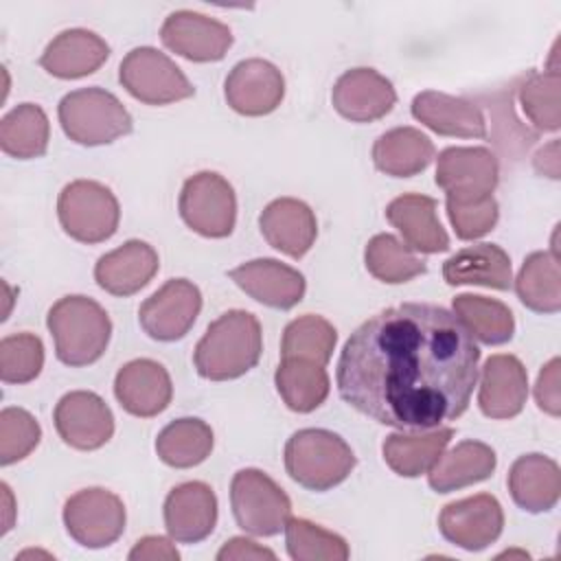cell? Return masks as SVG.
Listing matches in <instances>:
<instances>
[{
    "label": "cell",
    "mask_w": 561,
    "mask_h": 561,
    "mask_svg": "<svg viewBox=\"0 0 561 561\" xmlns=\"http://www.w3.org/2000/svg\"><path fill=\"white\" fill-rule=\"evenodd\" d=\"M478 362L480 348L456 313L403 302L351 333L337 362V390L381 425L434 430L467 410Z\"/></svg>",
    "instance_id": "obj_1"
},
{
    "label": "cell",
    "mask_w": 561,
    "mask_h": 561,
    "mask_svg": "<svg viewBox=\"0 0 561 561\" xmlns=\"http://www.w3.org/2000/svg\"><path fill=\"white\" fill-rule=\"evenodd\" d=\"M261 351L263 333L256 316L243 309H230L208 324L195 346L193 362L204 379L226 381L254 368Z\"/></svg>",
    "instance_id": "obj_2"
},
{
    "label": "cell",
    "mask_w": 561,
    "mask_h": 561,
    "mask_svg": "<svg viewBox=\"0 0 561 561\" xmlns=\"http://www.w3.org/2000/svg\"><path fill=\"white\" fill-rule=\"evenodd\" d=\"M57 359L66 366L94 364L107 348L112 322L107 311L88 296H64L46 316Z\"/></svg>",
    "instance_id": "obj_3"
},
{
    "label": "cell",
    "mask_w": 561,
    "mask_h": 561,
    "mask_svg": "<svg viewBox=\"0 0 561 561\" xmlns=\"http://www.w3.org/2000/svg\"><path fill=\"white\" fill-rule=\"evenodd\" d=\"M357 458L348 443L318 427L298 430L285 445V469L294 482L311 491H329L344 482Z\"/></svg>",
    "instance_id": "obj_4"
},
{
    "label": "cell",
    "mask_w": 561,
    "mask_h": 561,
    "mask_svg": "<svg viewBox=\"0 0 561 561\" xmlns=\"http://www.w3.org/2000/svg\"><path fill=\"white\" fill-rule=\"evenodd\" d=\"M61 129L79 145L96 147L127 136L134 121L125 105L103 88L68 92L57 107Z\"/></svg>",
    "instance_id": "obj_5"
},
{
    "label": "cell",
    "mask_w": 561,
    "mask_h": 561,
    "mask_svg": "<svg viewBox=\"0 0 561 561\" xmlns=\"http://www.w3.org/2000/svg\"><path fill=\"white\" fill-rule=\"evenodd\" d=\"M57 217L68 237L81 243H101L110 239L121 219L114 193L94 180H75L66 184L57 199Z\"/></svg>",
    "instance_id": "obj_6"
},
{
    "label": "cell",
    "mask_w": 561,
    "mask_h": 561,
    "mask_svg": "<svg viewBox=\"0 0 561 561\" xmlns=\"http://www.w3.org/2000/svg\"><path fill=\"white\" fill-rule=\"evenodd\" d=\"M230 504L237 524L256 537L278 535L291 517L287 493L259 469H241L232 476Z\"/></svg>",
    "instance_id": "obj_7"
},
{
    "label": "cell",
    "mask_w": 561,
    "mask_h": 561,
    "mask_svg": "<svg viewBox=\"0 0 561 561\" xmlns=\"http://www.w3.org/2000/svg\"><path fill=\"white\" fill-rule=\"evenodd\" d=\"M118 81L134 99L147 105H167L195 94L186 75L151 46L134 48L123 57Z\"/></svg>",
    "instance_id": "obj_8"
},
{
    "label": "cell",
    "mask_w": 561,
    "mask_h": 561,
    "mask_svg": "<svg viewBox=\"0 0 561 561\" xmlns=\"http://www.w3.org/2000/svg\"><path fill=\"white\" fill-rule=\"evenodd\" d=\"M184 224L202 237H228L237 221L234 188L215 171H199L191 175L178 202Z\"/></svg>",
    "instance_id": "obj_9"
},
{
    "label": "cell",
    "mask_w": 561,
    "mask_h": 561,
    "mask_svg": "<svg viewBox=\"0 0 561 561\" xmlns=\"http://www.w3.org/2000/svg\"><path fill=\"white\" fill-rule=\"evenodd\" d=\"M123 500L101 486L81 489L64 504V526L83 548H105L125 530Z\"/></svg>",
    "instance_id": "obj_10"
},
{
    "label": "cell",
    "mask_w": 561,
    "mask_h": 561,
    "mask_svg": "<svg viewBox=\"0 0 561 561\" xmlns=\"http://www.w3.org/2000/svg\"><path fill=\"white\" fill-rule=\"evenodd\" d=\"M500 180V164L486 147H447L438 153L436 184L447 202H476L493 195Z\"/></svg>",
    "instance_id": "obj_11"
},
{
    "label": "cell",
    "mask_w": 561,
    "mask_h": 561,
    "mask_svg": "<svg viewBox=\"0 0 561 561\" xmlns=\"http://www.w3.org/2000/svg\"><path fill=\"white\" fill-rule=\"evenodd\" d=\"M202 311V294L186 278L167 280L138 309L145 333L160 342H173L188 333Z\"/></svg>",
    "instance_id": "obj_12"
},
{
    "label": "cell",
    "mask_w": 561,
    "mask_h": 561,
    "mask_svg": "<svg viewBox=\"0 0 561 561\" xmlns=\"http://www.w3.org/2000/svg\"><path fill=\"white\" fill-rule=\"evenodd\" d=\"M438 528L454 546L478 552L502 535L504 513L491 493H478L449 502L438 515Z\"/></svg>",
    "instance_id": "obj_13"
},
{
    "label": "cell",
    "mask_w": 561,
    "mask_h": 561,
    "mask_svg": "<svg viewBox=\"0 0 561 561\" xmlns=\"http://www.w3.org/2000/svg\"><path fill=\"white\" fill-rule=\"evenodd\" d=\"M55 427L61 440L75 449L92 451L114 434V414L107 403L90 390H72L55 405Z\"/></svg>",
    "instance_id": "obj_14"
},
{
    "label": "cell",
    "mask_w": 561,
    "mask_h": 561,
    "mask_svg": "<svg viewBox=\"0 0 561 561\" xmlns=\"http://www.w3.org/2000/svg\"><path fill=\"white\" fill-rule=\"evenodd\" d=\"M162 44L188 61H219L232 46V31L197 11H173L160 28Z\"/></svg>",
    "instance_id": "obj_15"
},
{
    "label": "cell",
    "mask_w": 561,
    "mask_h": 561,
    "mask_svg": "<svg viewBox=\"0 0 561 561\" xmlns=\"http://www.w3.org/2000/svg\"><path fill=\"white\" fill-rule=\"evenodd\" d=\"M224 94L228 105L243 116H265L285 96L280 70L265 59H243L226 77Z\"/></svg>",
    "instance_id": "obj_16"
},
{
    "label": "cell",
    "mask_w": 561,
    "mask_h": 561,
    "mask_svg": "<svg viewBox=\"0 0 561 561\" xmlns=\"http://www.w3.org/2000/svg\"><path fill=\"white\" fill-rule=\"evenodd\" d=\"M217 524V497L206 482H182L164 500V528L173 541L197 543Z\"/></svg>",
    "instance_id": "obj_17"
},
{
    "label": "cell",
    "mask_w": 561,
    "mask_h": 561,
    "mask_svg": "<svg viewBox=\"0 0 561 561\" xmlns=\"http://www.w3.org/2000/svg\"><path fill=\"white\" fill-rule=\"evenodd\" d=\"M333 107L353 123H370L386 116L394 103L397 92L392 83L373 68H351L333 85Z\"/></svg>",
    "instance_id": "obj_18"
},
{
    "label": "cell",
    "mask_w": 561,
    "mask_h": 561,
    "mask_svg": "<svg viewBox=\"0 0 561 561\" xmlns=\"http://www.w3.org/2000/svg\"><path fill=\"white\" fill-rule=\"evenodd\" d=\"M230 280H234L250 298L274 307V309H291L305 296V276L276 261V259H254L237 265L228 272Z\"/></svg>",
    "instance_id": "obj_19"
},
{
    "label": "cell",
    "mask_w": 561,
    "mask_h": 561,
    "mask_svg": "<svg viewBox=\"0 0 561 561\" xmlns=\"http://www.w3.org/2000/svg\"><path fill=\"white\" fill-rule=\"evenodd\" d=\"M114 394L134 416H156L171 403L173 386L167 368L153 359L127 362L114 379Z\"/></svg>",
    "instance_id": "obj_20"
},
{
    "label": "cell",
    "mask_w": 561,
    "mask_h": 561,
    "mask_svg": "<svg viewBox=\"0 0 561 561\" xmlns=\"http://www.w3.org/2000/svg\"><path fill=\"white\" fill-rule=\"evenodd\" d=\"M528 375L515 355H491L482 366L478 405L489 419H513L524 410Z\"/></svg>",
    "instance_id": "obj_21"
},
{
    "label": "cell",
    "mask_w": 561,
    "mask_h": 561,
    "mask_svg": "<svg viewBox=\"0 0 561 561\" xmlns=\"http://www.w3.org/2000/svg\"><path fill=\"white\" fill-rule=\"evenodd\" d=\"M259 226L265 241L291 259H302L318 234L313 210L296 197H278L270 202L259 217Z\"/></svg>",
    "instance_id": "obj_22"
},
{
    "label": "cell",
    "mask_w": 561,
    "mask_h": 561,
    "mask_svg": "<svg viewBox=\"0 0 561 561\" xmlns=\"http://www.w3.org/2000/svg\"><path fill=\"white\" fill-rule=\"evenodd\" d=\"M158 267V252L149 243L131 239L96 261L94 280L112 296H131L156 276Z\"/></svg>",
    "instance_id": "obj_23"
},
{
    "label": "cell",
    "mask_w": 561,
    "mask_h": 561,
    "mask_svg": "<svg viewBox=\"0 0 561 561\" xmlns=\"http://www.w3.org/2000/svg\"><path fill=\"white\" fill-rule=\"evenodd\" d=\"M412 116L440 136H486V121L482 110L462 96H451L436 90L419 92L412 101Z\"/></svg>",
    "instance_id": "obj_24"
},
{
    "label": "cell",
    "mask_w": 561,
    "mask_h": 561,
    "mask_svg": "<svg viewBox=\"0 0 561 561\" xmlns=\"http://www.w3.org/2000/svg\"><path fill=\"white\" fill-rule=\"evenodd\" d=\"M386 217L403 234L410 250L423 254L449 250V237L438 221L434 197L419 193L399 195L388 204Z\"/></svg>",
    "instance_id": "obj_25"
},
{
    "label": "cell",
    "mask_w": 561,
    "mask_h": 561,
    "mask_svg": "<svg viewBox=\"0 0 561 561\" xmlns=\"http://www.w3.org/2000/svg\"><path fill=\"white\" fill-rule=\"evenodd\" d=\"M110 57L105 39L88 28L61 31L42 53L39 66L59 79H79L99 70Z\"/></svg>",
    "instance_id": "obj_26"
},
{
    "label": "cell",
    "mask_w": 561,
    "mask_h": 561,
    "mask_svg": "<svg viewBox=\"0 0 561 561\" xmlns=\"http://www.w3.org/2000/svg\"><path fill=\"white\" fill-rule=\"evenodd\" d=\"M513 502L528 513L550 511L561 495L559 465L543 454L519 456L508 471Z\"/></svg>",
    "instance_id": "obj_27"
},
{
    "label": "cell",
    "mask_w": 561,
    "mask_h": 561,
    "mask_svg": "<svg viewBox=\"0 0 561 561\" xmlns=\"http://www.w3.org/2000/svg\"><path fill=\"white\" fill-rule=\"evenodd\" d=\"M443 278L449 285H482L504 291L513 285L511 259L495 243H476L443 263Z\"/></svg>",
    "instance_id": "obj_28"
},
{
    "label": "cell",
    "mask_w": 561,
    "mask_h": 561,
    "mask_svg": "<svg viewBox=\"0 0 561 561\" xmlns=\"http://www.w3.org/2000/svg\"><path fill=\"white\" fill-rule=\"evenodd\" d=\"M495 451L480 440H462L430 467L427 482L438 493H449L486 480L495 471Z\"/></svg>",
    "instance_id": "obj_29"
},
{
    "label": "cell",
    "mask_w": 561,
    "mask_h": 561,
    "mask_svg": "<svg viewBox=\"0 0 561 561\" xmlns=\"http://www.w3.org/2000/svg\"><path fill=\"white\" fill-rule=\"evenodd\" d=\"M434 142L416 127H394L373 145L375 167L392 178H410L430 167Z\"/></svg>",
    "instance_id": "obj_30"
},
{
    "label": "cell",
    "mask_w": 561,
    "mask_h": 561,
    "mask_svg": "<svg viewBox=\"0 0 561 561\" xmlns=\"http://www.w3.org/2000/svg\"><path fill=\"white\" fill-rule=\"evenodd\" d=\"M274 383L285 405L300 414L320 408L329 397L331 386L322 364L300 357H283L276 368Z\"/></svg>",
    "instance_id": "obj_31"
},
{
    "label": "cell",
    "mask_w": 561,
    "mask_h": 561,
    "mask_svg": "<svg viewBox=\"0 0 561 561\" xmlns=\"http://www.w3.org/2000/svg\"><path fill=\"white\" fill-rule=\"evenodd\" d=\"M451 436V427H436L423 434H390L381 445L383 460L394 473L416 478L430 471V467L449 445Z\"/></svg>",
    "instance_id": "obj_32"
},
{
    "label": "cell",
    "mask_w": 561,
    "mask_h": 561,
    "mask_svg": "<svg viewBox=\"0 0 561 561\" xmlns=\"http://www.w3.org/2000/svg\"><path fill=\"white\" fill-rule=\"evenodd\" d=\"M517 298L537 313H557L561 309V272L554 252H533L526 256L517 278Z\"/></svg>",
    "instance_id": "obj_33"
},
{
    "label": "cell",
    "mask_w": 561,
    "mask_h": 561,
    "mask_svg": "<svg viewBox=\"0 0 561 561\" xmlns=\"http://www.w3.org/2000/svg\"><path fill=\"white\" fill-rule=\"evenodd\" d=\"M213 430L202 419L171 421L156 438L160 460L175 469H188L204 462L213 451Z\"/></svg>",
    "instance_id": "obj_34"
},
{
    "label": "cell",
    "mask_w": 561,
    "mask_h": 561,
    "mask_svg": "<svg viewBox=\"0 0 561 561\" xmlns=\"http://www.w3.org/2000/svg\"><path fill=\"white\" fill-rule=\"evenodd\" d=\"M50 125L46 112L35 103L13 107L0 121V147L18 160H31L46 153Z\"/></svg>",
    "instance_id": "obj_35"
},
{
    "label": "cell",
    "mask_w": 561,
    "mask_h": 561,
    "mask_svg": "<svg viewBox=\"0 0 561 561\" xmlns=\"http://www.w3.org/2000/svg\"><path fill=\"white\" fill-rule=\"evenodd\" d=\"M451 307L469 333L484 344H504L515 333V318L511 309L495 298L458 294Z\"/></svg>",
    "instance_id": "obj_36"
},
{
    "label": "cell",
    "mask_w": 561,
    "mask_h": 561,
    "mask_svg": "<svg viewBox=\"0 0 561 561\" xmlns=\"http://www.w3.org/2000/svg\"><path fill=\"white\" fill-rule=\"evenodd\" d=\"M366 270L381 283L399 285L408 283L410 278L425 274L427 265L423 259H419L403 241H399L394 234L381 232L375 234L366 250H364Z\"/></svg>",
    "instance_id": "obj_37"
},
{
    "label": "cell",
    "mask_w": 561,
    "mask_h": 561,
    "mask_svg": "<svg viewBox=\"0 0 561 561\" xmlns=\"http://www.w3.org/2000/svg\"><path fill=\"white\" fill-rule=\"evenodd\" d=\"M337 342L335 327L316 313H305L291 320L283 331L280 355L300 357L316 364H327Z\"/></svg>",
    "instance_id": "obj_38"
},
{
    "label": "cell",
    "mask_w": 561,
    "mask_h": 561,
    "mask_svg": "<svg viewBox=\"0 0 561 561\" xmlns=\"http://www.w3.org/2000/svg\"><path fill=\"white\" fill-rule=\"evenodd\" d=\"M285 541L294 561H346L351 554L344 537L305 517L287 519Z\"/></svg>",
    "instance_id": "obj_39"
},
{
    "label": "cell",
    "mask_w": 561,
    "mask_h": 561,
    "mask_svg": "<svg viewBox=\"0 0 561 561\" xmlns=\"http://www.w3.org/2000/svg\"><path fill=\"white\" fill-rule=\"evenodd\" d=\"M559 68L535 72L526 79L519 90V103L528 121L541 131H557L561 125V105H559Z\"/></svg>",
    "instance_id": "obj_40"
},
{
    "label": "cell",
    "mask_w": 561,
    "mask_h": 561,
    "mask_svg": "<svg viewBox=\"0 0 561 561\" xmlns=\"http://www.w3.org/2000/svg\"><path fill=\"white\" fill-rule=\"evenodd\" d=\"M44 366V344L33 333H13L0 342V379L4 383H28Z\"/></svg>",
    "instance_id": "obj_41"
},
{
    "label": "cell",
    "mask_w": 561,
    "mask_h": 561,
    "mask_svg": "<svg viewBox=\"0 0 561 561\" xmlns=\"http://www.w3.org/2000/svg\"><path fill=\"white\" fill-rule=\"evenodd\" d=\"M42 430L35 416L22 408L0 412V465H13L26 458L39 443Z\"/></svg>",
    "instance_id": "obj_42"
},
{
    "label": "cell",
    "mask_w": 561,
    "mask_h": 561,
    "mask_svg": "<svg viewBox=\"0 0 561 561\" xmlns=\"http://www.w3.org/2000/svg\"><path fill=\"white\" fill-rule=\"evenodd\" d=\"M497 202L493 195L476 202H447V217L458 239L473 241L489 234L497 224Z\"/></svg>",
    "instance_id": "obj_43"
},
{
    "label": "cell",
    "mask_w": 561,
    "mask_h": 561,
    "mask_svg": "<svg viewBox=\"0 0 561 561\" xmlns=\"http://www.w3.org/2000/svg\"><path fill=\"white\" fill-rule=\"evenodd\" d=\"M559 357H552L543 370L537 377L535 383V399L537 405L550 414V416H559L561 414V397H559Z\"/></svg>",
    "instance_id": "obj_44"
},
{
    "label": "cell",
    "mask_w": 561,
    "mask_h": 561,
    "mask_svg": "<svg viewBox=\"0 0 561 561\" xmlns=\"http://www.w3.org/2000/svg\"><path fill=\"white\" fill-rule=\"evenodd\" d=\"M129 559L131 561H142V559L175 561V559H180V552L175 550V546L169 539L158 537V535H149V537H142V539L136 541V546L129 552Z\"/></svg>",
    "instance_id": "obj_45"
},
{
    "label": "cell",
    "mask_w": 561,
    "mask_h": 561,
    "mask_svg": "<svg viewBox=\"0 0 561 561\" xmlns=\"http://www.w3.org/2000/svg\"><path fill=\"white\" fill-rule=\"evenodd\" d=\"M219 561H230V559H276V554L270 548L259 546L252 539L245 537H232L228 539L221 550L217 552Z\"/></svg>",
    "instance_id": "obj_46"
},
{
    "label": "cell",
    "mask_w": 561,
    "mask_h": 561,
    "mask_svg": "<svg viewBox=\"0 0 561 561\" xmlns=\"http://www.w3.org/2000/svg\"><path fill=\"white\" fill-rule=\"evenodd\" d=\"M535 169L552 180H559V140H552L535 153Z\"/></svg>",
    "instance_id": "obj_47"
}]
</instances>
